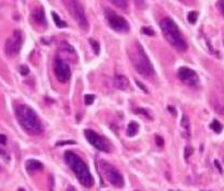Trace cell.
<instances>
[{"instance_id": "cell-20", "label": "cell", "mask_w": 224, "mask_h": 191, "mask_svg": "<svg viewBox=\"0 0 224 191\" xmlns=\"http://www.w3.org/2000/svg\"><path fill=\"white\" fill-rule=\"evenodd\" d=\"M210 128L212 129V130L214 131L215 133H220L222 131V129H223V126L220 123L218 120H213V121L211 122L210 125Z\"/></svg>"}, {"instance_id": "cell-28", "label": "cell", "mask_w": 224, "mask_h": 191, "mask_svg": "<svg viewBox=\"0 0 224 191\" xmlns=\"http://www.w3.org/2000/svg\"><path fill=\"white\" fill-rule=\"evenodd\" d=\"M155 142H156V145L160 146V148H162L164 145V140H163L162 137H160V135H155Z\"/></svg>"}, {"instance_id": "cell-10", "label": "cell", "mask_w": 224, "mask_h": 191, "mask_svg": "<svg viewBox=\"0 0 224 191\" xmlns=\"http://www.w3.org/2000/svg\"><path fill=\"white\" fill-rule=\"evenodd\" d=\"M55 75L60 83H67L71 77V70L68 62L59 56L55 59Z\"/></svg>"}, {"instance_id": "cell-35", "label": "cell", "mask_w": 224, "mask_h": 191, "mask_svg": "<svg viewBox=\"0 0 224 191\" xmlns=\"http://www.w3.org/2000/svg\"><path fill=\"white\" fill-rule=\"evenodd\" d=\"M0 154H1V155H5V157H7V156H8V154L5 153V152L3 151V150H1V149H0Z\"/></svg>"}, {"instance_id": "cell-2", "label": "cell", "mask_w": 224, "mask_h": 191, "mask_svg": "<svg viewBox=\"0 0 224 191\" xmlns=\"http://www.w3.org/2000/svg\"><path fill=\"white\" fill-rule=\"evenodd\" d=\"M65 162L70 167V169L75 172V177L79 182L86 188H91L94 185V178L91 175L90 169L86 164L83 162L77 154L72 151H66L64 155Z\"/></svg>"}, {"instance_id": "cell-13", "label": "cell", "mask_w": 224, "mask_h": 191, "mask_svg": "<svg viewBox=\"0 0 224 191\" xmlns=\"http://www.w3.org/2000/svg\"><path fill=\"white\" fill-rule=\"evenodd\" d=\"M213 107L218 114L224 115V94H214L213 95Z\"/></svg>"}, {"instance_id": "cell-23", "label": "cell", "mask_w": 224, "mask_h": 191, "mask_svg": "<svg viewBox=\"0 0 224 191\" xmlns=\"http://www.w3.org/2000/svg\"><path fill=\"white\" fill-rule=\"evenodd\" d=\"M94 99H95V96L93 94H86L84 96V103L86 105H91V104H93Z\"/></svg>"}, {"instance_id": "cell-36", "label": "cell", "mask_w": 224, "mask_h": 191, "mask_svg": "<svg viewBox=\"0 0 224 191\" xmlns=\"http://www.w3.org/2000/svg\"><path fill=\"white\" fill-rule=\"evenodd\" d=\"M69 191H75V189H73V188H71V187H70V188H69Z\"/></svg>"}, {"instance_id": "cell-21", "label": "cell", "mask_w": 224, "mask_h": 191, "mask_svg": "<svg viewBox=\"0 0 224 191\" xmlns=\"http://www.w3.org/2000/svg\"><path fill=\"white\" fill-rule=\"evenodd\" d=\"M187 19L190 24H195L198 20V12L197 11H190L188 16H187Z\"/></svg>"}, {"instance_id": "cell-3", "label": "cell", "mask_w": 224, "mask_h": 191, "mask_svg": "<svg viewBox=\"0 0 224 191\" xmlns=\"http://www.w3.org/2000/svg\"><path fill=\"white\" fill-rule=\"evenodd\" d=\"M129 58H130L132 67L139 75H143L145 78H151L154 75V69H153L152 64L144 51L143 47L138 42L135 43L131 47L130 51H129Z\"/></svg>"}, {"instance_id": "cell-32", "label": "cell", "mask_w": 224, "mask_h": 191, "mask_svg": "<svg viewBox=\"0 0 224 191\" xmlns=\"http://www.w3.org/2000/svg\"><path fill=\"white\" fill-rule=\"evenodd\" d=\"M49 186H51V191H54V189H53V185H54V178H53V176L51 175H49Z\"/></svg>"}, {"instance_id": "cell-15", "label": "cell", "mask_w": 224, "mask_h": 191, "mask_svg": "<svg viewBox=\"0 0 224 191\" xmlns=\"http://www.w3.org/2000/svg\"><path fill=\"white\" fill-rule=\"evenodd\" d=\"M25 168L29 174H32L34 172H40L44 168V165L36 159H27L25 162Z\"/></svg>"}, {"instance_id": "cell-8", "label": "cell", "mask_w": 224, "mask_h": 191, "mask_svg": "<svg viewBox=\"0 0 224 191\" xmlns=\"http://www.w3.org/2000/svg\"><path fill=\"white\" fill-rule=\"evenodd\" d=\"M22 47V33L19 30H16L5 44V53L7 57L13 58L20 53Z\"/></svg>"}, {"instance_id": "cell-12", "label": "cell", "mask_w": 224, "mask_h": 191, "mask_svg": "<svg viewBox=\"0 0 224 191\" xmlns=\"http://www.w3.org/2000/svg\"><path fill=\"white\" fill-rule=\"evenodd\" d=\"M114 85L115 88L118 89V90L126 91L129 89V80L125 75H116L114 78Z\"/></svg>"}, {"instance_id": "cell-4", "label": "cell", "mask_w": 224, "mask_h": 191, "mask_svg": "<svg viewBox=\"0 0 224 191\" xmlns=\"http://www.w3.org/2000/svg\"><path fill=\"white\" fill-rule=\"evenodd\" d=\"M164 37L178 51H186L188 46L176 23L171 18H164L160 23Z\"/></svg>"}, {"instance_id": "cell-26", "label": "cell", "mask_w": 224, "mask_h": 191, "mask_svg": "<svg viewBox=\"0 0 224 191\" xmlns=\"http://www.w3.org/2000/svg\"><path fill=\"white\" fill-rule=\"evenodd\" d=\"M141 32L145 35H149V36H153V35H154V31L151 30V29H149V27H142Z\"/></svg>"}, {"instance_id": "cell-29", "label": "cell", "mask_w": 224, "mask_h": 191, "mask_svg": "<svg viewBox=\"0 0 224 191\" xmlns=\"http://www.w3.org/2000/svg\"><path fill=\"white\" fill-rule=\"evenodd\" d=\"M214 165H215V167L218 168V170L220 172V174H223V168H222L221 164H220V162L218 161V159H215V161H214Z\"/></svg>"}, {"instance_id": "cell-19", "label": "cell", "mask_w": 224, "mask_h": 191, "mask_svg": "<svg viewBox=\"0 0 224 191\" xmlns=\"http://www.w3.org/2000/svg\"><path fill=\"white\" fill-rule=\"evenodd\" d=\"M51 16H53V19H54V21H55V25H57V27L61 29V27L67 26V23H66L65 21H62V20L59 18V16L57 13H55V12H51Z\"/></svg>"}, {"instance_id": "cell-16", "label": "cell", "mask_w": 224, "mask_h": 191, "mask_svg": "<svg viewBox=\"0 0 224 191\" xmlns=\"http://www.w3.org/2000/svg\"><path fill=\"white\" fill-rule=\"evenodd\" d=\"M33 19L37 22L40 25H46V18H45V12H44V9L42 7L35 9L32 13Z\"/></svg>"}, {"instance_id": "cell-38", "label": "cell", "mask_w": 224, "mask_h": 191, "mask_svg": "<svg viewBox=\"0 0 224 191\" xmlns=\"http://www.w3.org/2000/svg\"><path fill=\"white\" fill-rule=\"evenodd\" d=\"M170 191H172V190H170Z\"/></svg>"}, {"instance_id": "cell-24", "label": "cell", "mask_w": 224, "mask_h": 191, "mask_svg": "<svg viewBox=\"0 0 224 191\" xmlns=\"http://www.w3.org/2000/svg\"><path fill=\"white\" fill-rule=\"evenodd\" d=\"M135 113H136V114L144 115V116H147L148 118H150V119L152 118V117H151V115L149 114V112H148L147 109H144V108H136V109H135Z\"/></svg>"}, {"instance_id": "cell-17", "label": "cell", "mask_w": 224, "mask_h": 191, "mask_svg": "<svg viewBox=\"0 0 224 191\" xmlns=\"http://www.w3.org/2000/svg\"><path fill=\"white\" fill-rule=\"evenodd\" d=\"M138 132H139L138 122H136V121L129 122L128 127H127V135H128V137H135Z\"/></svg>"}, {"instance_id": "cell-22", "label": "cell", "mask_w": 224, "mask_h": 191, "mask_svg": "<svg viewBox=\"0 0 224 191\" xmlns=\"http://www.w3.org/2000/svg\"><path fill=\"white\" fill-rule=\"evenodd\" d=\"M89 43H90V45L92 46V48H93L94 53L96 54V55H99L100 53V45H99V42H96L95 40H93V38H90L89 40Z\"/></svg>"}, {"instance_id": "cell-33", "label": "cell", "mask_w": 224, "mask_h": 191, "mask_svg": "<svg viewBox=\"0 0 224 191\" xmlns=\"http://www.w3.org/2000/svg\"><path fill=\"white\" fill-rule=\"evenodd\" d=\"M136 83H137V84L139 85V88L141 89V90H143L144 92H145V93H148V90H147V89H145V86H144L143 84H141V83L139 82V81H136Z\"/></svg>"}, {"instance_id": "cell-11", "label": "cell", "mask_w": 224, "mask_h": 191, "mask_svg": "<svg viewBox=\"0 0 224 191\" xmlns=\"http://www.w3.org/2000/svg\"><path fill=\"white\" fill-rule=\"evenodd\" d=\"M178 78L185 83V84L189 85V86H196L199 83V79H198V75L195 71L190 68H187V67H180L178 69Z\"/></svg>"}, {"instance_id": "cell-7", "label": "cell", "mask_w": 224, "mask_h": 191, "mask_svg": "<svg viewBox=\"0 0 224 191\" xmlns=\"http://www.w3.org/2000/svg\"><path fill=\"white\" fill-rule=\"evenodd\" d=\"M105 16H106L107 23L110 26V29H113L116 32L127 33L130 29L129 23L125 18H123L121 16H118L117 13H115L114 11L110 10V9L105 10Z\"/></svg>"}, {"instance_id": "cell-5", "label": "cell", "mask_w": 224, "mask_h": 191, "mask_svg": "<svg viewBox=\"0 0 224 191\" xmlns=\"http://www.w3.org/2000/svg\"><path fill=\"white\" fill-rule=\"evenodd\" d=\"M99 164L101 172H103L104 177L106 178V180L110 185H113L116 188H123L125 186V179L117 168H115L113 165L107 163L106 161H103V159L100 161Z\"/></svg>"}, {"instance_id": "cell-18", "label": "cell", "mask_w": 224, "mask_h": 191, "mask_svg": "<svg viewBox=\"0 0 224 191\" xmlns=\"http://www.w3.org/2000/svg\"><path fill=\"white\" fill-rule=\"evenodd\" d=\"M110 3L114 5L115 7L121 9V10H126L128 8V1L127 0H112Z\"/></svg>"}, {"instance_id": "cell-14", "label": "cell", "mask_w": 224, "mask_h": 191, "mask_svg": "<svg viewBox=\"0 0 224 191\" xmlns=\"http://www.w3.org/2000/svg\"><path fill=\"white\" fill-rule=\"evenodd\" d=\"M180 128H181V133H183V137L185 139H190V135H191V131H190V121L189 118L186 114L183 115V118H181L180 122Z\"/></svg>"}, {"instance_id": "cell-37", "label": "cell", "mask_w": 224, "mask_h": 191, "mask_svg": "<svg viewBox=\"0 0 224 191\" xmlns=\"http://www.w3.org/2000/svg\"><path fill=\"white\" fill-rule=\"evenodd\" d=\"M18 191H25V190H24V189H19Z\"/></svg>"}, {"instance_id": "cell-31", "label": "cell", "mask_w": 224, "mask_h": 191, "mask_svg": "<svg viewBox=\"0 0 224 191\" xmlns=\"http://www.w3.org/2000/svg\"><path fill=\"white\" fill-rule=\"evenodd\" d=\"M0 143H1V144L7 143V137H5V135L0 134Z\"/></svg>"}, {"instance_id": "cell-30", "label": "cell", "mask_w": 224, "mask_h": 191, "mask_svg": "<svg viewBox=\"0 0 224 191\" xmlns=\"http://www.w3.org/2000/svg\"><path fill=\"white\" fill-rule=\"evenodd\" d=\"M216 5H218V7H219V10L221 11V13L224 16V1H219Z\"/></svg>"}, {"instance_id": "cell-27", "label": "cell", "mask_w": 224, "mask_h": 191, "mask_svg": "<svg viewBox=\"0 0 224 191\" xmlns=\"http://www.w3.org/2000/svg\"><path fill=\"white\" fill-rule=\"evenodd\" d=\"M29 72H30L29 67H26V66H21V67H20V73H21L22 75H29Z\"/></svg>"}, {"instance_id": "cell-25", "label": "cell", "mask_w": 224, "mask_h": 191, "mask_svg": "<svg viewBox=\"0 0 224 191\" xmlns=\"http://www.w3.org/2000/svg\"><path fill=\"white\" fill-rule=\"evenodd\" d=\"M192 153H194V149L191 146H186V149H185V159L188 161V158Z\"/></svg>"}, {"instance_id": "cell-6", "label": "cell", "mask_w": 224, "mask_h": 191, "mask_svg": "<svg viewBox=\"0 0 224 191\" xmlns=\"http://www.w3.org/2000/svg\"><path fill=\"white\" fill-rule=\"evenodd\" d=\"M64 5H66L69 13L73 16V19L75 20L80 29H82L83 31H88L89 21L86 19V12H84L82 5L79 1H75V0H65Z\"/></svg>"}, {"instance_id": "cell-9", "label": "cell", "mask_w": 224, "mask_h": 191, "mask_svg": "<svg viewBox=\"0 0 224 191\" xmlns=\"http://www.w3.org/2000/svg\"><path fill=\"white\" fill-rule=\"evenodd\" d=\"M84 137L88 140L90 144L97 149L99 151L102 152H110L112 151V144L110 143V141H107L103 137L95 132V131L91 130V129H86L84 130Z\"/></svg>"}, {"instance_id": "cell-1", "label": "cell", "mask_w": 224, "mask_h": 191, "mask_svg": "<svg viewBox=\"0 0 224 191\" xmlns=\"http://www.w3.org/2000/svg\"><path fill=\"white\" fill-rule=\"evenodd\" d=\"M16 117L19 125L24 131L31 135H40L43 133V126L40 118L32 107L21 104L16 108Z\"/></svg>"}, {"instance_id": "cell-34", "label": "cell", "mask_w": 224, "mask_h": 191, "mask_svg": "<svg viewBox=\"0 0 224 191\" xmlns=\"http://www.w3.org/2000/svg\"><path fill=\"white\" fill-rule=\"evenodd\" d=\"M65 144H75L73 141H69V142H58L57 145H65Z\"/></svg>"}]
</instances>
